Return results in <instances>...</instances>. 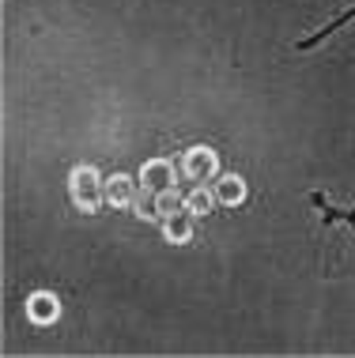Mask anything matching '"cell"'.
Segmentation results:
<instances>
[{
  "instance_id": "cell-1",
  "label": "cell",
  "mask_w": 355,
  "mask_h": 358,
  "mask_svg": "<svg viewBox=\"0 0 355 358\" xmlns=\"http://www.w3.org/2000/svg\"><path fill=\"white\" fill-rule=\"evenodd\" d=\"M69 196L72 204L83 211V215H95L102 204H106V181L99 178L95 166H72L69 173Z\"/></svg>"
},
{
  "instance_id": "cell-2",
  "label": "cell",
  "mask_w": 355,
  "mask_h": 358,
  "mask_svg": "<svg viewBox=\"0 0 355 358\" xmlns=\"http://www.w3.org/2000/svg\"><path fill=\"white\" fill-rule=\"evenodd\" d=\"M140 189L144 192H167V189H178V170L170 159H148L140 170Z\"/></svg>"
},
{
  "instance_id": "cell-3",
  "label": "cell",
  "mask_w": 355,
  "mask_h": 358,
  "mask_svg": "<svg viewBox=\"0 0 355 358\" xmlns=\"http://www.w3.org/2000/svg\"><path fill=\"white\" fill-rule=\"evenodd\" d=\"M181 173H186L189 181H212L219 173V155L212 148H189L186 159H181Z\"/></svg>"
},
{
  "instance_id": "cell-4",
  "label": "cell",
  "mask_w": 355,
  "mask_h": 358,
  "mask_svg": "<svg viewBox=\"0 0 355 358\" xmlns=\"http://www.w3.org/2000/svg\"><path fill=\"white\" fill-rule=\"evenodd\" d=\"M137 200H140V185L129 173H113L106 181V204L110 208H137Z\"/></svg>"
},
{
  "instance_id": "cell-5",
  "label": "cell",
  "mask_w": 355,
  "mask_h": 358,
  "mask_svg": "<svg viewBox=\"0 0 355 358\" xmlns=\"http://www.w3.org/2000/svg\"><path fill=\"white\" fill-rule=\"evenodd\" d=\"M57 313H61V302H57V294H50V290H34L27 298V317L34 324H53Z\"/></svg>"
},
{
  "instance_id": "cell-6",
  "label": "cell",
  "mask_w": 355,
  "mask_h": 358,
  "mask_svg": "<svg viewBox=\"0 0 355 358\" xmlns=\"http://www.w3.org/2000/svg\"><path fill=\"white\" fill-rule=\"evenodd\" d=\"M193 219H197V215H189L186 208H181V211H174V215H167V219H162V234H167V241H170V245H186V241L193 238Z\"/></svg>"
},
{
  "instance_id": "cell-7",
  "label": "cell",
  "mask_w": 355,
  "mask_h": 358,
  "mask_svg": "<svg viewBox=\"0 0 355 358\" xmlns=\"http://www.w3.org/2000/svg\"><path fill=\"white\" fill-rule=\"evenodd\" d=\"M212 189H216V200H219V204H227V208H235V204H242V200H246V181L238 178V173H223Z\"/></svg>"
},
{
  "instance_id": "cell-8",
  "label": "cell",
  "mask_w": 355,
  "mask_h": 358,
  "mask_svg": "<svg viewBox=\"0 0 355 358\" xmlns=\"http://www.w3.org/2000/svg\"><path fill=\"white\" fill-rule=\"evenodd\" d=\"M186 208V196H181L178 189H167V192H155L151 196V219H167V215H174V211Z\"/></svg>"
},
{
  "instance_id": "cell-9",
  "label": "cell",
  "mask_w": 355,
  "mask_h": 358,
  "mask_svg": "<svg viewBox=\"0 0 355 358\" xmlns=\"http://www.w3.org/2000/svg\"><path fill=\"white\" fill-rule=\"evenodd\" d=\"M219 204L216 200V189H204V185H197L193 192H186V211L189 215H212V208Z\"/></svg>"
},
{
  "instance_id": "cell-10",
  "label": "cell",
  "mask_w": 355,
  "mask_h": 358,
  "mask_svg": "<svg viewBox=\"0 0 355 358\" xmlns=\"http://www.w3.org/2000/svg\"><path fill=\"white\" fill-rule=\"evenodd\" d=\"M351 19H355V8H348V12H344V15H337V19H333V23H325L318 34L302 38V42H299V50H314V45H318V42H325V38H329V34H337L344 23H351Z\"/></svg>"
},
{
  "instance_id": "cell-11",
  "label": "cell",
  "mask_w": 355,
  "mask_h": 358,
  "mask_svg": "<svg viewBox=\"0 0 355 358\" xmlns=\"http://www.w3.org/2000/svg\"><path fill=\"white\" fill-rule=\"evenodd\" d=\"M310 200H314V204H318V208L325 211V222H337V219H344V222H348V227H355V208H351V211H337V208H333V204H329V200H325V196H318V192H314Z\"/></svg>"
}]
</instances>
